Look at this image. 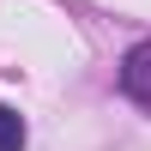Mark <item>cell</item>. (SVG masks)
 <instances>
[{"mask_svg":"<svg viewBox=\"0 0 151 151\" xmlns=\"http://www.w3.org/2000/svg\"><path fill=\"white\" fill-rule=\"evenodd\" d=\"M121 91H127L133 103H145V109H151V42L127 48V60H121Z\"/></svg>","mask_w":151,"mask_h":151,"instance_id":"obj_1","label":"cell"},{"mask_svg":"<svg viewBox=\"0 0 151 151\" xmlns=\"http://www.w3.org/2000/svg\"><path fill=\"white\" fill-rule=\"evenodd\" d=\"M0 151H24V115L0 103Z\"/></svg>","mask_w":151,"mask_h":151,"instance_id":"obj_2","label":"cell"}]
</instances>
